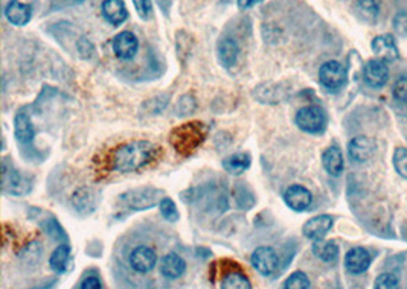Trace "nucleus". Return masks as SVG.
<instances>
[{"instance_id": "f257e3e1", "label": "nucleus", "mask_w": 407, "mask_h": 289, "mask_svg": "<svg viewBox=\"0 0 407 289\" xmlns=\"http://www.w3.org/2000/svg\"><path fill=\"white\" fill-rule=\"evenodd\" d=\"M161 152V147L150 140H133L124 143L111 154V167L121 174L139 172L157 162Z\"/></svg>"}, {"instance_id": "f03ea898", "label": "nucleus", "mask_w": 407, "mask_h": 289, "mask_svg": "<svg viewBox=\"0 0 407 289\" xmlns=\"http://www.w3.org/2000/svg\"><path fill=\"white\" fill-rule=\"evenodd\" d=\"M206 138L207 128L203 122H186L170 133V143L179 156L189 157L202 147Z\"/></svg>"}, {"instance_id": "7ed1b4c3", "label": "nucleus", "mask_w": 407, "mask_h": 289, "mask_svg": "<svg viewBox=\"0 0 407 289\" xmlns=\"http://www.w3.org/2000/svg\"><path fill=\"white\" fill-rule=\"evenodd\" d=\"M165 197V192L162 189H156V188H136L124 192L121 195V203L130 208V210L136 212H142V210H150L159 203L162 201V198Z\"/></svg>"}, {"instance_id": "20e7f679", "label": "nucleus", "mask_w": 407, "mask_h": 289, "mask_svg": "<svg viewBox=\"0 0 407 289\" xmlns=\"http://www.w3.org/2000/svg\"><path fill=\"white\" fill-rule=\"evenodd\" d=\"M2 188L3 192L14 197L28 195L33 189V176L23 174L5 158L2 163Z\"/></svg>"}, {"instance_id": "39448f33", "label": "nucleus", "mask_w": 407, "mask_h": 289, "mask_svg": "<svg viewBox=\"0 0 407 289\" xmlns=\"http://www.w3.org/2000/svg\"><path fill=\"white\" fill-rule=\"evenodd\" d=\"M294 122H296L301 131L308 134H321L326 126V115L321 107L308 106L298 111Z\"/></svg>"}, {"instance_id": "423d86ee", "label": "nucleus", "mask_w": 407, "mask_h": 289, "mask_svg": "<svg viewBox=\"0 0 407 289\" xmlns=\"http://www.w3.org/2000/svg\"><path fill=\"white\" fill-rule=\"evenodd\" d=\"M346 69L339 61H326L319 69V81L330 92H339L346 84Z\"/></svg>"}, {"instance_id": "0eeeda50", "label": "nucleus", "mask_w": 407, "mask_h": 289, "mask_svg": "<svg viewBox=\"0 0 407 289\" xmlns=\"http://www.w3.org/2000/svg\"><path fill=\"white\" fill-rule=\"evenodd\" d=\"M250 262L252 267L264 277L273 276L279 270V256L273 248L267 245L255 248L250 256Z\"/></svg>"}, {"instance_id": "6e6552de", "label": "nucleus", "mask_w": 407, "mask_h": 289, "mask_svg": "<svg viewBox=\"0 0 407 289\" xmlns=\"http://www.w3.org/2000/svg\"><path fill=\"white\" fill-rule=\"evenodd\" d=\"M130 267L139 274H147V272L153 271L157 265V254L153 248L148 245H139L131 250L130 253Z\"/></svg>"}, {"instance_id": "1a4fd4ad", "label": "nucleus", "mask_w": 407, "mask_h": 289, "mask_svg": "<svg viewBox=\"0 0 407 289\" xmlns=\"http://www.w3.org/2000/svg\"><path fill=\"white\" fill-rule=\"evenodd\" d=\"M111 47H113V52L119 60L130 61L136 57V53L139 51V40L133 32L124 31L113 38Z\"/></svg>"}, {"instance_id": "9d476101", "label": "nucleus", "mask_w": 407, "mask_h": 289, "mask_svg": "<svg viewBox=\"0 0 407 289\" xmlns=\"http://www.w3.org/2000/svg\"><path fill=\"white\" fill-rule=\"evenodd\" d=\"M284 203L287 207L292 208L294 212H305L313 204V195L311 192L301 186V184H293V186L287 188L284 192Z\"/></svg>"}, {"instance_id": "9b49d317", "label": "nucleus", "mask_w": 407, "mask_h": 289, "mask_svg": "<svg viewBox=\"0 0 407 289\" xmlns=\"http://www.w3.org/2000/svg\"><path fill=\"white\" fill-rule=\"evenodd\" d=\"M363 79L371 88H381L389 81V67L385 60H371L363 67Z\"/></svg>"}, {"instance_id": "f8f14e48", "label": "nucleus", "mask_w": 407, "mask_h": 289, "mask_svg": "<svg viewBox=\"0 0 407 289\" xmlns=\"http://www.w3.org/2000/svg\"><path fill=\"white\" fill-rule=\"evenodd\" d=\"M375 154V142L366 135H357L348 143V156L354 163H366Z\"/></svg>"}, {"instance_id": "ddd939ff", "label": "nucleus", "mask_w": 407, "mask_h": 289, "mask_svg": "<svg viewBox=\"0 0 407 289\" xmlns=\"http://www.w3.org/2000/svg\"><path fill=\"white\" fill-rule=\"evenodd\" d=\"M333 224L334 218L331 215H319L304 224L302 233H304V236L310 240L324 239L326 236V233L333 229Z\"/></svg>"}, {"instance_id": "4468645a", "label": "nucleus", "mask_w": 407, "mask_h": 289, "mask_svg": "<svg viewBox=\"0 0 407 289\" xmlns=\"http://www.w3.org/2000/svg\"><path fill=\"white\" fill-rule=\"evenodd\" d=\"M371 254L363 247H354L345 256V268L351 274H362L371 267Z\"/></svg>"}, {"instance_id": "2eb2a0df", "label": "nucleus", "mask_w": 407, "mask_h": 289, "mask_svg": "<svg viewBox=\"0 0 407 289\" xmlns=\"http://www.w3.org/2000/svg\"><path fill=\"white\" fill-rule=\"evenodd\" d=\"M5 17L13 26H26L33 17V8L28 3H23L20 0H11L5 6Z\"/></svg>"}, {"instance_id": "dca6fc26", "label": "nucleus", "mask_w": 407, "mask_h": 289, "mask_svg": "<svg viewBox=\"0 0 407 289\" xmlns=\"http://www.w3.org/2000/svg\"><path fill=\"white\" fill-rule=\"evenodd\" d=\"M159 271L168 280L180 279L186 271V262L177 253H168L159 262Z\"/></svg>"}, {"instance_id": "f3484780", "label": "nucleus", "mask_w": 407, "mask_h": 289, "mask_svg": "<svg viewBox=\"0 0 407 289\" xmlns=\"http://www.w3.org/2000/svg\"><path fill=\"white\" fill-rule=\"evenodd\" d=\"M101 13L104 19L113 26H121L129 19V10H127L124 0H104Z\"/></svg>"}, {"instance_id": "a211bd4d", "label": "nucleus", "mask_w": 407, "mask_h": 289, "mask_svg": "<svg viewBox=\"0 0 407 289\" xmlns=\"http://www.w3.org/2000/svg\"><path fill=\"white\" fill-rule=\"evenodd\" d=\"M371 47H372L374 53L377 55L380 60L395 61V60H398V57H400L395 40L390 34H383V35L375 37L372 40Z\"/></svg>"}, {"instance_id": "6ab92c4d", "label": "nucleus", "mask_w": 407, "mask_h": 289, "mask_svg": "<svg viewBox=\"0 0 407 289\" xmlns=\"http://www.w3.org/2000/svg\"><path fill=\"white\" fill-rule=\"evenodd\" d=\"M217 55L221 66L230 69L238 61L239 46L234 38H223L217 44Z\"/></svg>"}, {"instance_id": "aec40b11", "label": "nucleus", "mask_w": 407, "mask_h": 289, "mask_svg": "<svg viewBox=\"0 0 407 289\" xmlns=\"http://www.w3.org/2000/svg\"><path fill=\"white\" fill-rule=\"evenodd\" d=\"M14 134L15 139L22 144H29L35 139L34 125L31 122L29 116L26 113H23V111H20V113H17L14 117Z\"/></svg>"}, {"instance_id": "412c9836", "label": "nucleus", "mask_w": 407, "mask_h": 289, "mask_svg": "<svg viewBox=\"0 0 407 289\" xmlns=\"http://www.w3.org/2000/svg\"><path fill=\"white\" fill-rule=\"evenodd\" d=\"M322 165L325 171L331 176H340L345 167V160H343V154L339 147L333 144V147L326 148L322 154Z\"/></svg>"}, {"instance_id": "4be33fe9", "label": "nucleus", "mask_w": 407, "mask_h": 289, "mask_svg": "<svg viewBox=\"0 0 407 289\" xmlns=\"http://www.w3.org/2000/svg\"><path fill=\"white\" fill-rule=\"evenodd\" d=\"M72 206L75 210L81 215H89L95 210L97 206V197L89 188H79L74 197H72Z\"/></svg>"}, {"instance_id": "5701e85b", "label": "nucleus", "mask_w": 407, "mask_h": 289, "mask_svg": "<svg viewBox=\"0 0 407 289\" xmlns=\"http://www.w3.org/2000/svg\"><path fill=\"white\" fill-rule=\"evenodd\" d=\"M311 251L317 259L325 263H334L339 258V245L334 240H314L313 245H311Z\"/></svg>"}, {"instance_id": "b1692460", "label": "nucleus", "mask_w": 407, "mask_h": 289, "mask_svg": "<svg viewBox=\"0 0 407 289\" xmlns=\"http://www.w3.org/2000/svg\"><path fill=\"white\" fill-rule=\"evenodd\" d=\"M252 165V158L247 152H237L234 156H229L223 160V170L232 175H239L249 170Z\"/></svg>"}, {"instance_id": "393cba45", "label": "nucleus", "mask_w": 407, "mask_h": 289, "mask_svg": "<svg viewBox=\"0 0 407 289\" xmlns=\"http://www.w3.org/2000/svg\"><path fill=\"white\" fill-rule=\"evenodd\" d=\"M69 259H70V245L67 242H63L52 251L49 258V267L52 271L61 274V272L66 271Z\"/></svg>"}, {"instance_id": "a878e982", "label": "nucleus", "mask_w": 407, "mask_h": 289, "mask_svg": "<svg viewBox=\"0 0 407 289\" xmlns=\"http://www.w3.org/2000/svg\"><path fill=\"white\" fill-rule=\"evenodd\" d=\"M356 13L366 23H375L380 15V5L377 0H357Z\"/></svg>"}, {"instance_id": "bb28decb", "label": "nucleus", "mask_w": 407, "mask_h": 289, "mask_svg": "<svg viewBox=\"0 0 407 289\" xmlns=\"http://www.w3.org/2000/svg\"><path fill=\"white\" fill-rule=\"evenodd\" d=\"M220 286L223 289H250L252 283L250 280L243 274V271L232 270L221 279Z\"/></svg>"}, {"instance_id": "cd10ccee", "label": "nucleus", "mask_w": 407, "mask_h": 289, "mask_svg": "<svg viewBox=\"0 0 407 289\" xmlns=\"http://www.w3.org/2000/svg\"><path fill=\"white\" fill-rule=\"evenodd\" d=\"M168 102H170V94L156 96V98H151V99H147L145 102H143L142 107H141V111L142 113H145L147 116L159 115L166 108Z\"/></svg>"}, {"instance_id": "c85d7f7f", "label": "nucleus", "mask_w": 407, "mask_h": 289, "mask_svg": "<svg viewBox=\"0 0 407 289\" xmlns=\"http://www.w3.org/2000/svg\"><path fill=\"white\" fill-rule=\"evenodd\" d=\"M234 195H235L237 206L239 208H243V210H249V208H252L255 206V201H257V199H255L253 192L243 183H238Z\"/></svg>"}, {"instance_id": "c756f323", "label": "nucleus", "mask_w": 407, "mask_h": 289, "mask_svg": "<svg viewBox=\"0 0 407 289\" xmlns=\"http://www.w3.org/2000/svg\"><path fill=\"white\" fill-rule=\"evenodd\" d=\"M310 286H311L310 279L305 272H302V271H294L293 274L287 277V280L282 285L284 289H308Z\"/></svg>"}, {"instance_id": "7c9ffc66", "label": "nucleus", "mask_w": 407, "mask_h": 289, "mask_svg": "<svg viewBox=\"0 0 407 289\" xmlns=\"http://www.w3.org/2000/svg\"><path fill=\"white\" fill-rule=\"evenodd\" d=\"M159 210H161V215L163 216V218L170 222H175L180 218L177 206H175V203L168 197H163L162 201L159 203Z\"/></svg>"}, {"instance_id": "2f4dec72", "label": "nucleus", "mask_w": 407, "mask_h": 289, "mask_svg": "<svg viewBox=\"0 0 407 289\" xmlns=\"http://www.w3.org/2000/svg\"><path fill=\"white\" fill-rule=\"evenodd\" d=\"M42 227H43V230H45V231L47 233V235H49L51 238L60 240V242H61V240H63V242H67L66 233H65V230L61 229V226H60L57 220H46V221L42 224Z\"/></svg>"}, {"instance_id": "473e14b6", "label": "nucleus", "mask_w": 407, "mask_h": 289, "mask_svg": "<svg viewBox=\"0 0 407 289\" xmlns=\"http://www.w3.org/2000/svg\"><path fill=\"white\" fill-rule=\"evenodd\" d=\"M394 167L407 180V148H397L394 152Z\"/></svg>"}, {"instance_id": "72a5a7b5", "label": "nucleus", "mask_w": 407, "mask_h": 289, "mask_svg": "<svg viewBox=\"0 0 407 289\" xmlns=\"http://www.w3.org/2000/svg\"><path fill=\"white\" fill-rule=\"evenodd\" d=\"M195 107H197V102L194 99V96L185 94L179 99L177 106H175V111H177V116H186L193 113Z\"/></svg>"}, {"instance_id": "f704fd0d", "label": "nucleus", "mask_w": 407, "mask_h": 289, "mask_svg": "<svg viewBox=\"0 0 407 289\" xmlns=\"http://www.w3.org/2000/svg\"><path fill=\"white\" fill-rule=\"evenodd\" d=\"M398 286V277L390 274V272H383L377 279H375L374 288L377 289H392Z\"/></svg>"}, {"instance_id": "c9c22d12", "label": "nucleus", "mask_w": 407, "mask_h": 289, "mask_svg": "<svg viewBox=\"0 0 407 289\" xmlns=\"http://www.w3.org/2000/svg\"><path fill=\"white\" fill-rule=\"evenodd\" d=\"M133 5L142 20L151 19V15H153V3H151V0H133Z\"/></svg>"}, {"instance_id": "e433bc0d", "label": "nucleus", "mask_w": 407, "mask_h": 289, "mask_svg": "<svg viewBox=\"0 0 407 289\" xmlns=\"http://www.w3.org/2000/svg\"><path fill=\"white\" fill-rule=\"evenodd\" d=\"M42 253H43V250H42V247H40V244L33 242V244H29L28 247H25V250H23V254L20 256V258L28 263L31 261L38 262L40 258H42Z\"/></svg>"}, {"instance_id": "4c0bfd02", "label": "nucleus", "mask_w": 407, "mask_h": 289, "mask_svg": "<svg viewBox=\"0 0 407 289\" xmlns=\"http://www.w3.org/2000/svg\"><path fill=\"white\" fill-rule=\"evenodd\" d=\"M394 96L398 102L407 106V78H400L394 85Z\"/></svg>"}, {"instance_id": "58836bf2", "label": "nucleus", "mask_w": 407, "mask_h": 289, "mask_svg": "<svg viewBox=\"0 0 407 289\" xmlns=\"http://www.w3.org/2000/svg\"><path fill=\"white\" fill-rule=\"evenodd\" d=\"M77 49H78L79 57H81L83 60H89L92 57V55H93V44L89 42V40L84 38V37L78 40Z\"/></svg>"}, {"instance_id": "ea45409f", "label": "nucleus", "mask_w": 407, "mask_h": 289, "mask_svg": "<svg viewBox=\"0 0 407 289\" xmlns=\"http://www.w3.org/2000/svg\"><path fill=\"white\" fill-rule=\"evenodd\" d=\"M392 25L398 35L407 37V14L406 13H398L394 17Z\"/></svg>"}, {"instance_id": "a19ab883", "label": "nucleus", "mask_w": 407, "mask_h": 289, "mask_svg": "<svg viewBox=\"0 0 407 289\" xmlns=\"http://www.w3.org/2000/svg\"><path fill=\"white\" fill-rule=\"evenodd\" d=\"M79 288L81 289H99V288H102V283L97 276H87L83 282L79 283Z\"/></svg>"}, {"instance_id": "79ce46f5", "label": "nucleus", "mask_w": 407, "mask_h": 289, "mask_svg": "<svg viewBox=\"0 0 407 289\" xmlns=\"http://www.w3.org/2000/svg\"><path fill=\"white\" fill-rule=\"evenodd\" d=\"M262 0H238V8L239 10H249V8L261 3Z\"/></svg>"}, {"instance_id": "37998d69", "label": "nucleus", "mask_w": 407, "mask_h": 289, "mask_svg": "<svg viewBox=\"0 0 407 289\" xmlns=\"http://www.w3.org/2000/svg\"><path fill=\"white\" fill-rule=\"evenodd\" d=\"M78 2H81V0H78Z\"/></svg>"}]
</instances>
